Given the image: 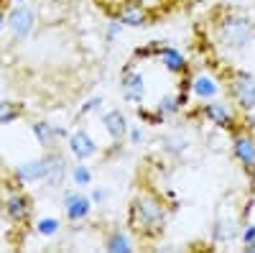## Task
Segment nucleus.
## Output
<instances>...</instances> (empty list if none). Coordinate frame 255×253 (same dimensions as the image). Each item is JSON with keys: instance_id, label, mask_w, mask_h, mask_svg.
Wrapping results in <instances>:
<instances>
[{"instance_id": "26", "label": "nucleus", "mask_w": 255, "mask_h": 253, "mask_svg": "<svg viewBox=\"0 0 255 253\" xmlns=\"http://www.w3.org/2000/svg\"><path fill=\"white\" fill-rule=\"evenodd\" d=\"M128 138H130V143L140 146V143L145 141V133H143V128H140V125H135V128H128Z\"/></svg>"}, {"instance_id": "2", "label": "nucleus", "mask_w": 255, "mask_h": 253, "mask_svg": "<svg viewBox=\"0 0 255 253\" xmlns=\"http://www.w3.org/2000/svg\"><path fill=\"white\" fill-rule=\"evenodd\" d=\"M220 36L225 41L227 49H245L253 36H255V28L248 18H240V15H230L225 23L220 26Z\"/></svg>"}, {"instance_id": "21", "label": "nucleus", "mask_w": 255, "mask_h": 253, "mask_svg": "<svg viewBox=\"0 0 255 253\" xmlns=\"http://www.w3.org/2000/svg\"><path fill=\"white\" fill-rule=\"evenodd\" d=\"M69 172H72V182L77 187H90L92 184V172L87 169V164H77V166L69 169Z\"/></svg>"}, {"instance_id": "18", "label": "nucleus", "mask_w": 255, "mask_h": 253, "mask_svg": "<svg viewBox=\"0 0 255 253\" xmlns=\"http://www.w3.org/2000/svg\"><path fill=\"white\" fill-rule=\"evenodd\" d=\"M235 156L240 159V164L243 166H248V169H253L255 166V138H250V136H238L235 138Z\"/></svg>"}, {"instance_id": "3", "label": "nucleus", "mask_w": 255, "mask_h": 253, "mask_svg": "<svg viewBox=\"0 0 255 253\" xmlns=\"http://www.w3.org/2000/svg\"><path fill=\"white\" fill-rule=\"evenodd\" d=\"M8 31L13 33V38L26 41L33 31H36V10L26 3H18L15 8H10L8 13Z\"/></svg>"}, {"instance_id": "22", "label": "nucleus", "mask_w": 255, "mask_h": 253, "mask_svg": "<svg viewBox=\"0 0 255 253\" xmlns=\"http://www.w3.org/2000/svg\"><path fill=\"white\" fill-rule=\"evenodd\" d=\"M18 115H20L18 105H15V102H8V100H3V97H0V125L13 123Z\"/></svg>"}, {"instance_id": "8", "label": "nucleus", "mask_w": 255, "mask_h": 253, "mask_svg": "<svg viewBox=\"0 0 255 253\" xmlns=\"http://www.w3.org/2000/svg\"><path fill=\"white\" fill-rule=\"evenodd\" d=\"M153 54L161 59V64L168 69V72H176V74H184L186 72V59L179 49L168 46V44H153Z\"/></svg>"}, {"instance_id": "35", "label": "nucleus", "mask_w": 255, "mask_h": 253, "mask_svg": "<svg viewBox=\"0 0 255 253\" xmlns=\"http://www.w3.org/2000/svg\"><path fill=\"white\" fill-rule=\"evenodd\" d=\"M0 97H3V87H0Z\"/></svg>"}, {"instance_id": "16", "label": "nucleus", "mask_w": 255, "mask_h": 253, "mask_svg": "<svg viewBox=\"0 0 255 253\" xmlns=\"http://www.w3.org/2000/svg\"><path fill=\"white\" fill-rule=\"evenodd\" d=\"M191 92H194L197 97L202 100H215L217 92H220V84L215 77H209V74H199L191 79Z\"/></svg>"}, {"instance_id": "5", "label": "nucleus", "mask_w": 255, "mask_h": 253, "mask_svg": "<svg viewBox=\"0 0 255 253\" xmlns=\"http://www.w3.org/2000/svg\"><path fill=\"white\" fill-rule=\"evenodd\" d=\"M120 92H123V97H125L128 102H135V105L145 97V79H143V74L135 69V61H133V64H128V67L123 69V77H120Z\"/></svg>"}, {"instance_id": "27", "label": "nucleus", "mask_w": 255, "mask_h": 253, "mask_svg": "<svg viewBox=\"0 0 255 253\" xmlns=\"http://www.w3.org/2000/svg\"><path fill=\"white\" fill-rule=\"evenodd\" d=\"M120 33H123V23H120L118 18H115V20H110V23H108V41H115Z\"/></svg>"}, {"instance_id": "31", "label": "nucleus", "mask_w": 255, "mask_h": 253, "mask_svg": "<svg viewBox=\"0 0 255 253\" xmlns=\"http://www.w3.org/2000/svg\"><path fill=\"white\" fill-rule=\"evenodd\" d=\"M250 128H253V133H255V110H250Z\"/></svg>"}, {"instance_id": "28", "label": "nucleus", "mask_w": 255, "mask_h": 253, "mask_svg": "<svg viewBox=\"0 0 255 253\" xmlns=\"http://www.w3.org/2000/svg\"><path fill=\"white\" fill-rule=\"evenodd\" d=\"M102 105V97L100 95H95V97H90V100H84V105H82V113H95L97 108Z\"/></svg>"}, {"instance_id": "15", "label": "nucleus", "mask_w": 255, "mask_h": 253, "mask_svg": "<svg viewBox=\"0 0 255 253\" xmlns=\"http://www.w3.org/2000/svg\"><path fill=\"white\" fill-rule=\"evenodd\" d=\"M202 115H204L209 123H217V125H222V128L232 125V110L227 108L225 102H212V100H207V105L202 108Z\"/></svg>"}, {"instance_id": "7", "label": "nucleus", "mask_w": 255, "mask_h": 253, "mask_svg": "<svg viewBox=\"0 0 255 253\" xmlns=\"http://www.w3.org/2000/svg\"><path fill=\"white\" fill-rule=\"evenodd\" d=\"M3 207H5V215H8L10 223H26L31 218V210H33L31 197L26 192H18V189H13V192L5 197Z\"/></svg>"}, {"instance_id": "17", "label": "nucleus", "mask_w": 255, "mask_h": 253, "mask_svg": "<svg viewBox=\"0 0 255 253\" xmlns=\"http://www.w3.org/2000/svg\"><path fill=\"white\" fill-rule=\"evenodd\" d=\"M33 136H36V141H38V146H44L46 151H51V149H56V143H59V136H56V128L51 123H46V120H38V123H33Z\"/></svg>"}, {"instance_id": "13", "label": "nucleus", "mask_w": 255, "mask_h": 253, "mask_svg": "<svg viewBox=\"0 0 255 253\" xmlns=\"http://www.w3.org/2000/svg\"><path fill=\"white\" fill-rule=\"evenodd\" d=\"M105 251L110 253H133L135 251V241L130 233H125L123 228H115L108 233V238H105Z\"/></svg>"}, {"instance_id": "9", "label": "nucleus", "mask_w": 255, "mask_h": 253, "mask_svg": "<svg viewBox=\"0 0 255 253\" xmlns=\"http://www.w3.org/2000/svg\"><path fill=\"white\" fill-rule=\"evenodd\" d=\"M118 20L123 26H130V28H145L148 26V10L140 3H135V0H130V3L120 5Z\"/></svg>"}, {"instance_id": "1", "label": "nucleus", "mask_w": 255, "mask_h": 253, "mask_svg": "<svg viewBox=\"0 0 255 253\" xmlns=\"http://www.w3.org/2000/svg\"><path fill=\"white\" fill-rule=\"evenodd\" d=\"M166 223V207L158 197L153 195H140L133 205H130V225L138 233L145 236H158Z\"/></svg>"}, {"instance_id": "14", "label": "nucleus", "mask_w": 255, "mask_h": 253, "mask_svg": "<svg viewBox=\"0 0 255 253\" xmlns=\"http://www.w3.org/2000/svg\"><path fill=\"white\" fill-rule=\"evenodd\" d=\"M102 123H105V131H108V136L110 138H115V141H123L125 136H128V120H125V115L120 113V110H108V113H102Z\"/></svg>"}, {"instance_id": "23", "label": "nucleus", "mask_w": 255, "mask_h": 253, "mask_svg": "<svg viewBox=\"0 0 255 253\" xmlns=\"http://www.w3.org/2000/svg\"><path fill=\"white\" fill-rule=\"evenodd\" d=\"M161 143H163V151H166V154H174V156H179V154L186 149V141H184L181 136H163Z\"/></svg>"}, {"instance_id": "29", "label": "nucleus", "mask_w": 255, "mask_h": 253, "mask_svg": "<svg viewBox=\"0 0 255 253\" xmlns=\"http://www.w3.org/2000/svg\"><path fill=\"white\" fill-rule=\"evenodd\" d=\"M240 236H243V243H245V246L253 243V241H255V225H245Z\"/></svg>"}, {"instance_id": "12", "label": "nucleus", "mask_w": 255, "mask_h": 253, "mask_svg": "<svg viewBox=\"0 0 255 253\" xmlns=\"http://www.w3.org/2000/svg\"><path fill=\"white\" fill-rule=\"evenodd\" d=\"M46 177V164L44 159H31V161H23L18 169H15V179L20 184H33V182H44Z\"/></svg>"}, {"instance_id": "32", "label": "nucleus", "mask_w": 255, "mask_h": 253, "mask_svg": "<svg viewBox=\"0 0 255 253\" xmlns=\"http://www.w3.org/2000/svg\"><path fill=\"white\" fill-rule=\"evenodd\" d=\"M3 26H5V15H3V10H0V31H3Z\"/></svg>"}, {"instance_id": "24", "label": "nucleus", "mask_w": 255, "mask_h": 253, "mask_svg": "<svg viewBox=\"0 0 255 253\" xmlns=\"http://www.w3.org/2000/svg\"><path fill=\"white\" fill-rule=\"evenodd\" d=\"M238 236V225L235 223H217V228H215V238L217 241H232Z\"/></svg>"}, {"instance_id": "4", "label": "nucleus", "mask_w": 255, "mask_h": 253, "mask_svg": "<svg viewBox=\"0 0 255 253\" xmlns=\"http://www.w3.org/2000/svg\"><path fill=\"white\" fill-rule=\"evenodd\" d=\"M61 202H64V215L72 223L87 220L92 213V200L90 195H82L77 189H61Z\"/></svg>"}, {"instance_id": "20", "label": "nucleus", "mask_w": 255, "mask_h": 253, "mask_svg": "<svg viewBox=\"0 0 255 253\" xmlns=\"http://www.w3.org/2000/svg\"><path fill=\"white\" fill-rule=\"evenodd\" d=\"M59 230H61V223H59L56 218H41V220L36 223V233L44 236V238H54Z\"/></svg>"}, {"instance_id": "6", "label": "nucleus", "mask_w": 255, "mask_h": 253, "mask_svg": "<svg viewBox=\"0 0 255 253\" xmlns=\"http://www.w3.org/2000/svg\"><path fill=\"white\" fill-rule=\"evenodd\" d=\"M232 95L243 110H255V74L250 72H238L232 77Z\"/></svg>"}, {"instance_id": "11", "label": "nucleus", "mask_w": 255, "mask_h": 253, "mask_svg": "<svg viewBox=\"0 0 255 253\" xmlns=\"http://www.w3.org/2000/svg\"><path fill=\"white\" fill-rule=\"evenodd\" d=\"M69 151L79 159V161H84V159H90V156H95L97 154V143L92 141V136L87 133V131H74L72 136H69Z\"/></svg>"}, {"instance_id": "34", "label": "nucleus", "mask_w": 255, "mask_h": 253, "mask_svg": "<svg viewBox=\"0 0 255 253\" xmlns=\"http://www.w3.org/2000/svg\"><path fill=\"white\" fill-rule=\"evenodd\" d=\"M13 3H26V0H13Z\"/></svg>"}, {"instance_id": "19", "label": "nucleus", "mask_w": 255, "mask_h": 253, "mask_svg": "<svg viewBox=\"0 0 255 253\" xmlns=\"http://www.w3.org/2000/svg\"><path fill=\"white\" fill-rule=\"evenodd\" d=\"M184 105H186V92H181V95H176V97H174V95H171V97L166 95V97L158 100L156 110H158L163 118H168V115H176V113L184 108Z\"/></svg>"}, {"instance_id": "30", "label": "nucleus", "mask_w": 255, "mask_h": 253, "mask_svg": "<svg viewBox=\"0 0 255 253\" xmlns=\"http://www.w3.org/2000/svg\"><path fill=\"white\" fill-rule=\"evenodd\" d=\"M189 90H191V79L184 77V79H181V92H189Z\"/></svg>"}, {"instance_id": "10", "label": "nucleus", "mask_w": 255, "mask_h": 253, "mask_svg": "<svg viewBox=\"0 0 255 253\" xmlns=\"http://www.w3.org/2000/svg\"><path fill=\"white\" fill-rule=\"evenodd\" d=\"M44 164H46V177H44V182H46L49 187H59L61 179L67 177V169H69L67 161H64V156L51 149V151L44 156Z\"/></svg>"}, {"instance_id": "33", "label": "nucleus", "mask_w": 255, "mask_h": 253, "mask_svg": "<svg viewBox=\"0 0 255 253\" xmlns=\"http://www.w3.org/2000/svg\"><path fill=\"white\" fill-rule=\"evenodd\" d=\"M245 248H248V251H250V253H255V241H253V243H248V246H245Z\"/></svg>"}, {"instance_id": "25", "label": "nucleus", "mask_w": 255, "mask_h": 253, "mask_svg": "<svg viewBox=\"0 0 255 253\" xmlns=\"http://www.w3.org/2000/svg\"><path fill=\"white\" fill-rule=\"evenodd\" d=\"M90 200H92V205L108 202V200H110V189H108V187H95L92 192H90Z\"/></svg>"}]
</instances>
